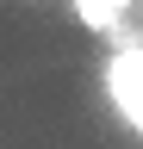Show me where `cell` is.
I'll use <instances>...</instances> for the list:
<instances>
[]
</instances>
